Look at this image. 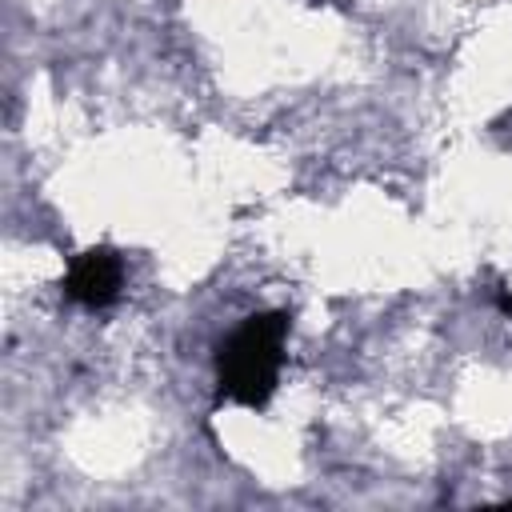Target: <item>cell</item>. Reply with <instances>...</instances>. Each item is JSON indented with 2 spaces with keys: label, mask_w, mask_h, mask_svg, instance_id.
Returning a JSON list of instances; mask_svg holds the SVG:
<instances>
[{
  "label": "cell",
  "mask_w": 512,
  "mask_h": 512,
  "mask_svg": "<svg viewBox=\"0 0 512 512\" xmlns=\"http://www.w3.org/2000/svg\"><path fill=\"white\" fill-rule=\"evenodd\" d=\"M288 340V312L268 308L240 320L216 348V400L240 408H264L276 392Z\"/></svg>",
  "instance_id": "6da1fadb"
},
{
  "label": "cell",
  "mask_w": 512,
  "mask_h": 512,
  "mask_svg": "<svg viewBox=\"0 0 512 512\" xmlns=\"http://www.w3.org/2000/svg\"><path fill=\"white\" fill-rule=\"evenodd\" d=\"M120 288H124V260L112 252V248H88L80 252L72 264H68V276H64V296L80 308H108L120 300Z\"/></svg>",
  "instance_id": "7a4b0ae2"
},
{
  "label": "cell",
  "mask_w": 512,
  "mask_h": 512,
  "mask_svg": "<svg viewBox=\"0 0 512 512\" xmlns=\"http://www.w3.org/2000/svg\"><path fill=\"white\" fill-rule=\"evenodd\" d=\"M496 304H500V312H508V316H512V292H508L504 284L496 288Z\"/></svg>",
  "instance_id": "3957f363"
}]
</instances>
